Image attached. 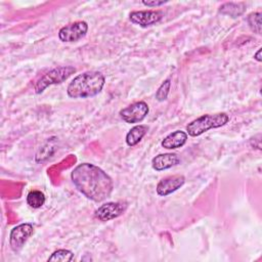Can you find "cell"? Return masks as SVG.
I'll list each match as a JSON object with an SVG mask.
<instances>
[{
  "mask_svg": "<svg viewBox=\"0 0 262 262\" xmlns=\"http://www.w3.org/2000/svg\"><path fill=\"white\" fill-rule=\"evenodd\" d=\"M105 78L100 72L88 71L76 76L68 85L67 93L72 98H88L97 95L103 88Z\"/></svg>",
  "mask_w": 262,
  "mask_h": 262,
  "instance_id": "obj_2",
  "label": "cell"
},
{
  "mask_svg": "<svg viewBox=\"0 0 262 262\" xmlns=\"http://www.w3.org/2000/svg\"><path fill=\"white\" fill-rule=\"evenodd\" d=\"M164 16L162 10H139L132 11L129 14L131 23L138 25L142 28H146L159 23Z\"/></svg>",
  "mask_w": 262,
  "mask_h": 262,
  "instance_id": "obj_9",
  "label": "cell"
},
{
  "mask_svg": "<svg viewBox=\"0 0 262 262\" xmlns=\"http://www.w3.org/2000/svg\"><path fill=\"white\" fill-rule=\"evenodd\" d=\"M184 182H185V177L180 174L163 178L157 184V188H156L157 193L161 196H166L176 191L178 188H180L184 184Z\"/></svg>",
  "mask_w": 262,
  "mask_h": 262,
  "instance_id": "obj_10",
  "label": "cell"
},
{
  "mask_svg": "<svg viewBox=\"0 0 262 262\" xmlns=\"http://www.w3.org/2000/svg\"><path fill=\"white\" fill-rule=\"evenodd\" d=\"M27 203L33 209H39L45 203V195L40 190H32L27 195Z\"/></svg>",
  "mask_w": 262,
  "mask_h": 262,
  "instance_id": "obj_15",
  "label": "cell"
},
{
  "mask_svg": "<svg viewBox=\"0 0 262 262\" xmlns=\"http://www.w3.org/2000/svg\"><path fill=\"white\" fill-rule=\"evenodd\" d=\"M170 87H171V80L170 79L165 80L156 92V99L158 101L166 100L167 97H168V94L170 92Z\"/></svg>",
  "mask_w": 262,
  "mask_h": 262,
  "instance_id": "obj_18",
  "label": "cell"
},
{
  "mask_svg": "<svg viewBox=\"0 0 262 262\" xmlns=\"http://www.w3.org/2000/svg\"><path fill=\"white\" fill-rule=\"evenodd\" d=\"M88 31L86 21L79 20L62 27L58 31V38L62 42H76L85 37Z\"/></svg>",
  "mask_w": 262,
  "mask_h": 262,
  "instance_id": "obj_6",
  "label": "cell"
},
{
  "mask_svg": "<svg viewBox=\"0 0 262 262\" xmlns=\"http://www.w3.org/2000/svg\"><path fill=\"white\" fill-rule=\"evenodd\" d=\"M247 21L252 31L257 34H261V13L253 12L247 17Z\"/></svg>",
  "mask_w": 262,
  "mask_h": 262,
  "instance_id": "obj_17",
  "label": "cell"
},
{
  "mask_svg": "<svg viewBox=\"0 0 262 262\" xmlns=\"http://www.w3.org/2000/svg\"><path fill=\"white\" fill-rule=\"evenodd\" d=\"M149 112V107L145 101H136L120 111L121 119L128 124L140 123L145 119Z\"/></svg>",
  "mask_w": 262,
  "mask_h": 262,
  "instance_id": "obj_5",
  "label": "cell"
},
{
  "mask_svg": "<svg viewBox=\"0 0 262 262\" xmlns=\"http://www.w3.org/2000/svg\"><path fill=\"white\" fill-rule=\"evenodd\" d=\"M229 121V116L225 113H218L214 115H203L195 120L188 123L186 131L188 135L195 137L207 132L210 129H215L224 126Z\"/></svg>",
  "mask_w": 262,
  "mask_h": 262,
  "instance_id": "obj_3",
  "label": "cell"
},
{
  "mask_svg": "<svg viewBox=\"0 0 262 262\" xmlns=\"http://www.w3.org/2000/svg\"><path fill=\"white\" fill-rule=\"evenodd\" d=\"M168 1H142V4L147 7H157L167 3Z\"/></svg>",
  "mask_w": 262,
  "mask_h": 262,
  "instance_id": "obj_19",
  "label": "cell"
},
{
  "mask_svg": "<svg viewBox=\"0 0 262 262\" xmlns=\"http://www.w3.org/2000/svg\"><path fill=\"white\" fill-rule=\"evenodd\" d=\"M74 73H76V69L72 66H61V67L54 68V69L48 71L47 73H45L43 76H41L38 79V81L36 82V84L34 86L35 92L37 94H40L48 86L62 83Z\"/></svg>",
  "mask_w": 262,
  "mask_h": 262,
  "instance_id": "obj_4",
  "label": "cell"
},
{
  "mask_svg": "<svg viewBox=\"0 0 262 262\" xmlns=\"http://www.w3.org/2000/svg\"><path fill=\"white\" fill-rule=\"evenodd\" d=\"M126 209L127 203L125 202H108L97 208L94 216L100 221H110L124 214Z\"/></svg>",
  "mask_w": 262,
  "mask_h": 262,
  "instance_id": "obj_7",
  "label": "cell"
},
{
  "mask_svg": "<svg viewBox=\"0 0 262 262\" xmlns=\"http://www.w3.org/2000/svg\"><path fill=\"white\" fill-rule=\"evenodd\" d=\"M187 140V133L181 130H176L168 134L161 142L162 146L167 149H175L182 147Z\"/></svg>",
  "mask_w": 262,
  "mask_h": 262,
  "instance_id": "obj_12",
  "label": "cell"
},
{
  "mask_svg": "<svg viewBox=\"0 0 262 262\" xmlns=\"http://www.w3.org/2000/svg\"><path fill=\"white\" fill-rule=\"evenodd\" d=\"M180 163V159L176 154H161L152 158L151 166L156 171L170 169Z\"/></svg>",
  "mask_w": 262,
  "mask_h": 262,
  "instance_id": "obj_11",
  "label": "cell"
},
{
  "mask_svg": "<svg viewBox=\"0 0 262 262\" xmlns=\"http://www.w3.org/2000/svg\"><path fill=\"white\" fill-rule=\"evenodd\" d=\"M246 11V5L244 2H226L219 7V12L230 17H238Z\"/></svg>",
  "mask_w": 262,
  "mask_h": 262,
  "instance_id": "obj_13",
  "label": "cell"
},
{
  "mask_svg": "<svg viewBox=\"0 0 262 262\" xmlns=\"http://www.w3.org/2000/svg\"><path fill=\"white\" fill-rule=\"evenodd\" d=\"M34 233V227L30 223H21L13 227L9 234V245L15 252L19 251L29 237Z\"/></svg>",
  "mask_w": 262,
  "mask_h": 262,
  "instance_id": "obj_8",
  "label": "cell"
},
{
  "mask_svg": "<svg viewBox=\"0 0 262 262\" xmlns=\"http://www.w3.org/2000/svg\"><path fill=\"white\" fill-rule=\"evenodd\" d=\"M147 130H148V127L146 125L134 126L129 130V132L126 135V143L129 146H135L137 143L140 142L143 136L147 133Z\"/></svg>",
  "mask_w": 262,
  "mask_h": 262,
  "instance_id": "obj_14",
  "label": "cell"
},
{
  "mask_svg": "<svg viewBox=\"0 0 262 262\" xmlns=\"http://www.w3.org/2000/svg\"><path fill=\"white\" fill-rule=\"evenodd\" d=\"M71 179L82 194L96 203L110 198L114 189L112 178L101 168L90 163L75 167L71 172Z\"/></svg>",
  "mask_w": 262,
  "mask_h": 262,
  "instance_id": "obj_1",
  "label": "cell"
},
{
  "mask_svg": "<svg viewBox=\"0 0 262 262\" xmlns=\"http://www.w3.org/2000/svg\"><path fill=\"white\" fill-rule=\"evenodd\" d=\"M74 259V254L73 252L69 251V250H66V249H59L55 252H53L49 258L47 259V261H62V262H66V261H72Z\"/></svg>",
  "mask_w": 262,
  "mask_h": 262,
  "instance_id": "obj_16",
  "label": "cell"
},
{
  "mask_svg": "<svg viewBox=\"0 0 262 262\" xmlns=\"http://www.w3.org/2000/svg\"><path fill=\"white\" fill-rule=\"evenodd\" d=\"M254 58H255L257 61H259V62L262 60V58H261V48H259V49H258V51L255 53Z\"/></svg>",
  "mask_w": 262,
  "mask_h": 262,
  "instance_id": "obj_20",
  "label": "cell"
}]
</instances>
